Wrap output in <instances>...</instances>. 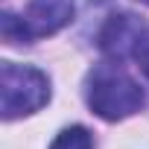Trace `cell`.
Instances as JSON below:
<instances>
[{"mask_svg":"<svg viewBox=\"0 0 149 149\" xmlns=\"http://www.w3.org/2000/svg\"><path fill=\"white\" fill-rule=\"evenodd\" d=\"M85 102L88 108L108 123L126 120L132 114H137L146 102L143 88L137 85V79H132L120 64H97L88 79H85Z\"/></svg>","mask_w":149,"mask_h":149,"instance_id":"1","label":"cell"},{"mask_svg":"<svg viewBox=\"0 0 149 149\" xmlns=\"http://www.w3.org/2000/svg\"><path fill=\"white\" fill-rule=\"evenodd\" d=\"M50 79L47 73L29 64L3 61L0 64V111L3 120H18L41 111L50 102Z\"/></svg>","mask_w":149,"mask_h":149,"instance_id":"2","label":"cell"},{"mask_svg":"<svg viewBox=\"0 0 149 149\" xmlns=\"http://www.w3.org/2000/svg\"><path fill=\"white\" fill-rule=\"evenodd\" d=\"M73 0H29L24 9V26H26V38H44V35H56L58 29H64L73 21Z\"/></svg>","mask_w":149,"mask_h":149,"instance_id":"3","label":"cell"},{"mask_svg":"<svg viewBox=\"0 0 149 149\" xmlns=\"http://www.w3.org/2000/svg\"><path fill=\"white\" fill-rule=\"evenodd\" d=\"M143 24L129 15V12H120V15H111L105 21V26L100 29V50L105 56H111L114 61H123L134 53V44L137 38L143 35Z\"/></svg>","mask_w":149,"mask_h":149,"instance_id":"4","label":"cell"},{"mask_svg":"<svg viewBox=\"0 0 149 149\" xmlns=\"http://www.w3.org/2000/svg\"><path fill=\"white\" fill-rule=\"evenodd\" d=\"M50 149H94V137L85 126H70V129H61L56 134Z\"/></svg>","mask_w":149,"mask_h":149,"instance_id":"5","label":"cell"},{"mask_svg":"<svg viewBox=\"0 0 149 149\" xmlns=\"http://www.w3.org/2000/svg\"><path fill=\"white\" fill-rule=\"evenodd\" d=\"M132 58L137 61V67L143 70V76L149 79V29H143V35L137 38V44H134V53H132Z\"/></svg>","mask_w":149,"mask_h":149,"instance_id":"6","label":"cell"},{"mask_svg":"<svg viewBox=\"0 0 149 149\" xmlns=\"http://www.w3.org/2000/svg\"><path fill=\"white\" fill-rule=\"evenodd\" d=\"M137 3H143V6H149V0H137Z\"/></svg>","mask_w":149,"mask_h":149,"instance_id":"7","label":"cell"}]
</instances>
